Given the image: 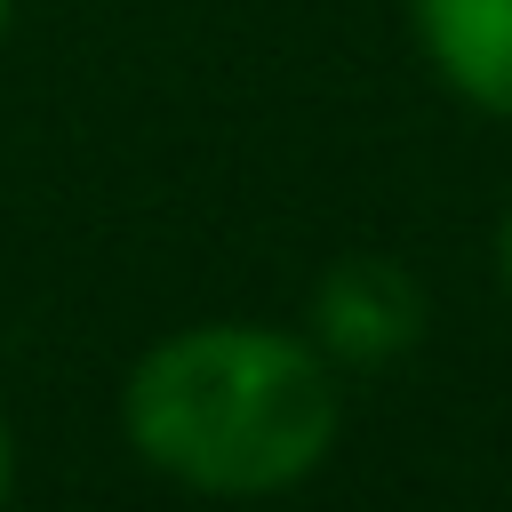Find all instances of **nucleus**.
Here are the masks:
<instances>
[{
    "instance_id": "nucleus-3",
    "label": "nucleus",
    "mask_w": 512,
    "mask_h": 512,
    "mask_svg": "<svg viewBox=\"0 0 512 512\" xmlns=\"http://www.w3.org/2000/svg\"><path fill=\"white\" fill-rule=\"evenodd\" d=\"M408 32L456 104L512 120V0H408Z\"/></svg>"
},
{
    "instance_id": "nucleus-1",
    "label": "nucleus",
    "mask_w": 512,
    "mask_h": 512,
    "mask_svg": "<svg viewBox=\"0 0 512 512\" xmlns=\"http://www.w3.org/2000/svg\"><path fill=\"white\" fill-rule=\"evenodd\" d=\"M128 448L192 496H288L344 432V376L304 328L192 320L136 352L120 384Z\"/></svg>"
},
{
    "instance_id": "nucleus-4",
    "label": "nucleus",
    "mask_w": 512,
    "mask_h": 512,
    "mask_svg": "<svg viewBox=\"0 0 512 512\" xmlns=\"http://www.w3.org/2000/svg\"><path fill=\"white\" fill-rule=\"evenodd\" d=\"M8 496H16V424L0 408V512H8Z\"/></svg>"
},
{
    "instance_id": "nucleus-2",
    "label": "nucleus",
    "mask_w": 512,
    "mask_h": 512,
    "mask_svg": "<svg viewBox=\"0 0 512 512\" xmlns=\"http://www.w3.org/2000/svg\"><path fill=\"white\" fill-rule=\"evenodd\" d=\"M432 328V296L424 280L400 264V256H336L320 280H312V304H304V336L328 352L336 376H368V368H392L424 344Z\"/></svg>"
},
{
    "instance_id": "nucleus-6",
    "label": "nucleus",
    "mask_w": 512,
    "mask_h": 512,
    "mask_svg": "<svg viewBox=\"0 0 512 512\" xmlns=\"http://www.w3.org/2000/svg\"><path fill=\"white\" fill-rule=\"evenodd\" d=\"M0 32H8V0H0Z\"/></svg>"
},
{
    "instance_id": "nucleus-5",
    "label": "nucleus",
    "mask_w": 512,
    "mask_h": 512,
    "mask_svg": "<svg viewBox=\"0 0 512 512\" xmlns=\"http://www.w3.org/2000/svg\"><path fill=\"white\" fill-rule=\"evenodd\" d=\"M496 280H504V296H512V208L496 216Z\"/></svg>"
}]
</instances>
